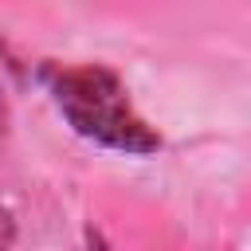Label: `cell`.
I'll return each instance as SVG.
<instances>
[{"label":"cell","mask_w":251,"mask_h":251,"mask_svg":"<svg viewBox=\"0 0 251 251\" xmlns=\"http://www.w3.org/2000/svg\"><path fill=\"white\" fill-rule=\"evenodd\" d=\"M59 110L71 118V126L110 149H126V153H153L161 145L157 133H149V126L129 110L122 82L102 71V67H82V71H63L51 78Z\"/></svg>","instance_id":"6da1fadb"},{"label":"cell","mask_w":251,"mask_h":251,"mask_svg":"<svg viewBox=\"0 0 251 251\" xmlns=\"http://www.w3.org/2000/svg\"><path fill=\"white\" fill-rule=\"evenodd\" d=\"M12 239H16V227H12V216H8L4 208H0V247H4V243H12Z\"/></svg>","instance_id":"7a4b0ae2"},{"label":"cell","mask_w":251,"mask_h":251,"mask_svg":"<svg viewBox=\"0 0 251 251\" xmlns=\"http://www.w3.org/2000/svg\"><path fill=\"white\" fill-rule=\"evenodd\" d=\"M0 122H4V106H0Z\"/></svg>","instance_id":"3957f363"}]
</instances>
